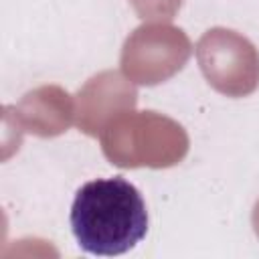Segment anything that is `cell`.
Returning <instances> with one entry per match:
<instances>
[{
	"label": "cell",
	"instance_id": "obj_1",
	"mask_svg": "<svg viewBox=\"0 0 259 259\" xmlns=\"http://www.w3.org/2000/svg\"><path fill=\"white\" fill-rule=\"evenodd\" d=\"M77 245L95 257L132 251L148 233V210L140 190L121 176L85 182L71 204Z\"/></svg>",
	"mask_w": 259,
	"mask_h": 259
},
{
	"label": "cell",
	"instance_id": "obj_2",
	"mask_svg": "<svg viewBox=\"0 0 259 259\" xmlns=\"http://www.w3.org/2000/svg\"><path fill=\"white\" fill-rule=\"evenodd\" d=\"M99 140L103 156L117 168H170L180 164L190 148L186 130L152 109L121 113Z\"/></svg>",
	"mask_w": 259,
	"mask_h": 259
},
{
	"label": "cell",
	"instance_id": "obj_3",
	"mask_svg": "<svg viewBox=\"0 0 259 259\" xmlns=\"http://www.w3.org/2000/svg\"><path fill=\"white\" fill-rule=\"evenodd\" d=\"M192 55L188 34L170 22H144L125 38L121 73L136 85H160L184 69Z\"/></svg>",
	"mask_w": 259,
	"mask_h": 259
},
{
	"label": "cell",
	"instance_id": "obj_4",
	"mask_svg": "<svg viewBox=\"0 0 259 259\" xmlns=\"http://www.w3.org/2000/svg\"><path fill=\"white\" fill-rule=\"evenodd\" d=\"M196 61L206 83L227 97H247L259 87V51L241 32L208 28L196 42Z\"/></svg>",
	"mask_w": 259,
	"mask_h": 259
},
{
	"label": "cell",
	"instance_id": "obj_5",
	"mask_svg": "<svg viewBox=\"0 0 259 259\" xmlns=\"http://www.w3.org/2000/svg\"><path fill=\"white\" fill-rule=\"evenodd\" d=\"M138 91L123 73L107 69L91 79L75 95V123L89 138H99L101 132L121 113L136 109Z\"/></svg>",
	"mask_w": 259,
	"mask_h": 259
},
{
	"label": "cell",
	"instance_id": "obj_6",
	"mask_svg": "<svg viewBox=\"0 0 259 259\" xmlns=\"http://www.w3.org/2000/svg\"><path fill=\"white\" fill-rule=\"evenodd\" d=\"M14 123L32 136L55 138L65 134L75 119V97L59 85H40L26 91L16 105H10ZM6 105V109L10 111Z\"/></svg>",
	"mask_w": 259,
	"mask_h": 259
},
{
	"label": "cell",
	"instance_id": "obj_7",
	"mask_svg": "<svg viewBox=\"0 0 259 259\" xmlns=\"http://www.w3.org/2000/svg\"><path fill=\"white\" fill-rule=\"evenodd\" d=\"M184 0H130L134 12L144 22H170Z\"/></svg>",
	"mask_w": 259,
	"mask_h": 259
},
{
	"label": "cell",
	"instance_id": "obj_8",
	"mask_svg": "<svg viewBox=\"0 0 259 259\" xmlns=\"http://www.w3.org/2000/svg\"><path fill=\"white\" fill-rule=\"evenodd\" d=\"M251 223H253V231H255V235L259 237V200H257V202H255V206H253Z\"/></svg>",
	"mask_w": 259,
	"mask_h": 259
}]
</instances>
